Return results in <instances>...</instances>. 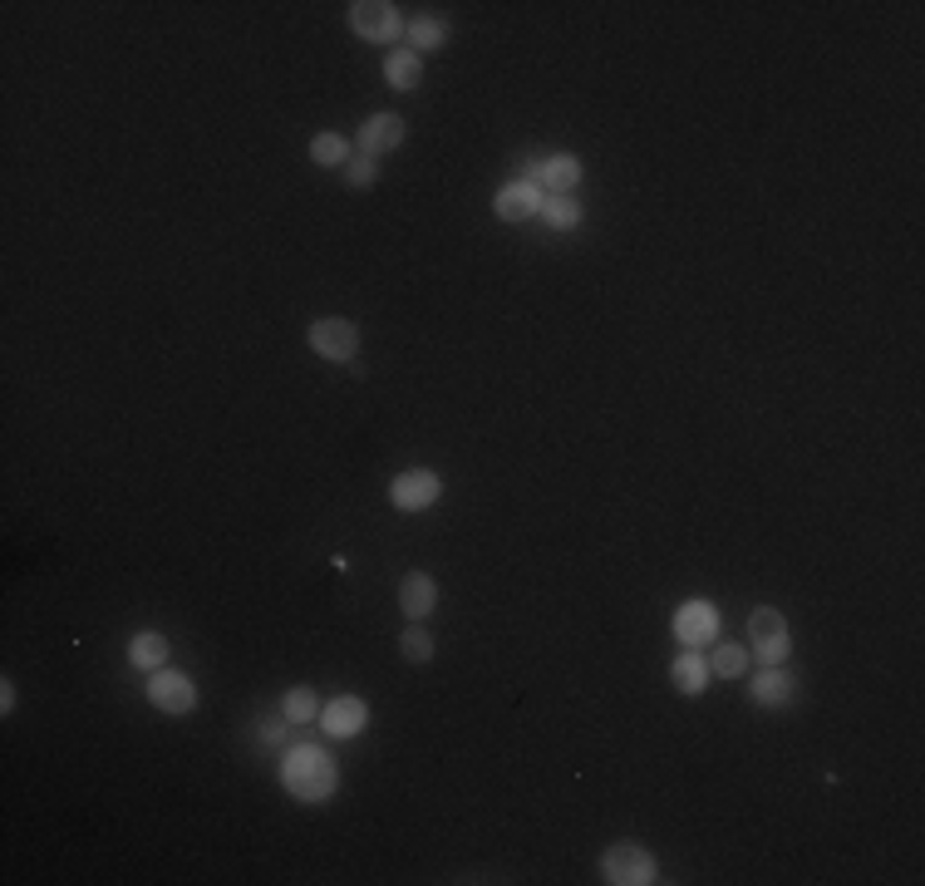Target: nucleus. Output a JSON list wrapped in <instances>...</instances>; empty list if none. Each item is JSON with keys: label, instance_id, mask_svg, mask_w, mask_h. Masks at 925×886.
<instances>
[{"label": "nucleus", "instance_id": "b1692460", "mask_svg": "<svg viewBox=\"0 0 925 886\" xmlns=\"http://www.w3.org/2000/svg\"><path fill=\"white\" fill-rule=\"evenodd\" d=\"M374 178H380V163H374V158L355 153V158L345 163V183H350V188H370Z\"/></svg>", "mask_w": 925, "mask_h": 886}, {"label": "nucleus", "instance_id": "a211bd4d", "mask_svg": "<svg viewBox=\"0 0 925 886\" xmlns=\"http://www.w3.org/2000/svg\"><path fill=\"white\" fill-rule=\"evenodd\" d=\"M419 74H424V60H419L414 50H394V54H384V79H390L394 89H419Z\"/></svg>", "mask_w": 925, "mask_h": 886}, {"label": "nucleus", "instance_id": "0eeeda50", "mask_svg": "<svg viewBox=\"0 0 925 886\" xmlns=\"http://www.w3.org/2000/svg\"><path fill=\"white\" fill-rule=\"evenodd\" d=\"M439 493H443V483L433 469H409L390 483V497H394L399 513H424V507L439 503Z\"/></svg>", "mask_w": 925, "mask_h": 886}, {"label": "nucleus", "instance_id": "39448f33", "mask_svg": "<svg viewBox=\"0 0 925 886\" xmlns=\"http://www.w3.org/2000/svg\"><path fill=\"white\" fill-rule=\"evenodd\" d=\"M311 350L321 360H335V365H350L360 355V331L355 321H340V315H325V321L311 325Z\"/></svg>", "mask_w": 925, "mask_h": 886}, {"label": "nucleus", "instance_id": "423d86ee", "mask_svg": "<svg viewBox=\"0 0 925 886\" xmlns=\"http://www.w3.org/2000/svg\"><path fill=\"white\" fill-rule=\"evenodd\" d=\"M148 704L163 714H192L198 709V685H192L188 675H178V669H153V679H148Z\"/></svg>", "mask_w": 925, "mask_h": 886}, {"label": "nucleus", "instance_id": "f8f14e48", "mask_svg": "<svg viewBox=\"0 0 925 886\" xmlns=\"http://www.w3.org/2000/svg\"><path fill=\"white\" fill-rule=\"evenodd\" d=\"M355 143H360V153H364V158L390 153V148L404 143V119H399V113H370Z\"/></svg>", "mask_w": 925, "mask_h": 886}, {"label": "nucleus", "instance_id": "4468645a", "mask_svg": "<svg viewBox=\"0 0 925 886\" xmlns=\"http://www.w3.org/2000/svg\"><path fill=\"white\" fill-rule=\"evenodd\" d=\"M748 695L758 699V704H768V709H787V704H793V695H797V685H793V675H787L783 665H768L748 685Z\"/></svg>", "mask_w": 925, "mask_h": 886}, {"label": "nucleus", "instance_id": "1a4fd4ad", "mask_svg": "<svg viewBox=\"0 0 925 886\" xmlns=\"http://www.w3.org/2000/svg\"><path fill=\"white\" fill-rule=\"evenodd\" d=\"M718 635V611L710 601H684L675 611V641L684 651H700V645H710Z\"/></svg>", "mask_w": 925, "mask_h": 886}, {"label": "nucleus", "instance_id": "f3484780", "mask_svg": "<svg viewBox=\"0 0 925 886\" xmlns=\"http://www.w3.org/2000/svg\"><path fill=\"white\" fill-rule=\"evenodd\" d=\"M168 655H173V645H168L158 631H139V635L129 641V661L139 665V669H163V665H168Z\"/></svg>", "mask_w": 925, "mask_h": 886}, {"label": "nucleus", "instance_id": "4be33fe9", "mask_svg": "<svg viewBox=\"0 0 925 886\" xmlns=\"http://www.w3.org/2000/svg\"><path fill=\"white\" fill-rule=\"evenodd\" d=\"M281 714H285L291 724H311V719H321V704H315L311 689H285Z\"/></svg>", "mask_w": 925, "mask_h": 886}, {"label": "nucleus", "instance_id": "7ed1b4c3", "mask_svg": "<svg viewBox=\"0 0 925 886\" xmlns=\"http://www.w3.org/2000/svg\"><path fill=\"white\" fill-rule=\"evenodd\" d=\"M350 26H355L360 40H374V44H394L409 30L399 6H390V0H355L350 6Z\"/></svg>", "mask_w": 925, "mask_h": 886}, {"label": "nucleus", "instance_id": "ddd939ff", "mask_svg": "<svg viewBox=\"0 0 925 886\" xmlns=\"http://www.w3.org/2000/svg\"><path fill=\"white\" fill-rule=\"evenodd\" d=\"M399 606H404L409 621H424L433 606H439V582H433L429 572H409L404 582H399Z\"/></svg>", "mask_w": 925, "mask_h": 886}, {"label": "nucleus", "instance_id": "f03ea898", "mask_svg": "<svg viewBox=\"0 0 925 886\" xmlns=\"http://www.w3.org/2000/svg\"><path fill=\"white\" fill-rule=\"evenodd\" d=\"M601 877L611 886H650V882H660V862L650 857L645 847L621 843L601 857Z\"/></svg>", "mask_w": 925, "mask_h": 886}, {"label": "nucleus", "instance_id": "5701e85b", "mask_svg": "<svg viewBox=\"0 0 925 886\" xmlns=\"http://www.w3.org/2000/svg\"><path fill=\"white\" fill-rule=\"evenodd\" d=\"M409 40H414V54L419 50H439L443 40H449V26H443V20H414V26H409Z\"/></svg>", "mask_w": 925, "mask_h": 886}, {"label": "nucleus", "instance_id": "9b49d317", "mask_svg": "<svg viewBox=\"0 0 925 886\" xmlns=\"http://www.w3.org/2000/svg\"><path fill=\"white\" fill-rule=\"evenodd\" d=\"M542 198H546L542 188H536V183H527V178H517V183L497 188V198H493V212H497L502 222H527V218H536V212H542Z\"/></svg>", "mask_w": 925, "mask_h": 886}, {"label": "nucleus", "instance_id": "20e7f679", "mask_svg": "<svg viewBox=\"0 0 925 886\" xmlns=\"http://www.w3.org/2000/svg\"><path fill=\"white\" fill-rule=\"evenodd\" d=\"M748 641H753V655H758L763 665H783L787 651H793V641H787V621L773 606H758L748 616Z\"/></svg>", "mask_w": 925, "mask_h": 886}, {"label": "nucleus", "instance_id": "f257e3e1", "mask_svg": "<svg viewBox=\"0 0 925 886\" xmlns=\"http://www.w3.org/2000/svg\"><path fill=\"white\" fill-rule=\"evenodd\" d=\"M281 783L291 788V798H301V803H325L330 793H335V764H330V754L325 748H315V744H295V748H285V764H281Z\"/></svg>", "mask_w": 925, "mask_h": 886}, {"label": "nucleus", "instance_id": "aec40b11", "mask_svg": "<svg viewBox=\"0 0 925 886\" xmlns=\"http://www.w3.org/2000/svg\"><path fill=\"white\" fill-rule=\"evenodd\" d=\"M311 163L321 168H345L350 163V143L340 133H315L311 139Z\"/></svg>", "mask_w": 925, "mask_h": 886}, {"label": "nucleus", "instance_id": "6e6552de", "mask_svg": "<svg viewBox=\"0 0 925 886\" xmlns=\"http://www.w3.org/2000/svg\"><path fill=\"white\" fill-rule=\"evenodd\" d=\"M527 183H536L542 192H576L581 188V158L576 153H552V158H527Z\"/></svg>", "mask_w": 925, "mask_h": 886}, {"label": "nucleus", "instance_id": "393cba45", "mask_svg": "<svg viewBox=\"0 0 925 886\" xmlns=\"http://www.w3.org/2000/svg\"><path fill=\"white\" fill-rule=\"evenodd\" d=\"M285 724H291L285 714H281V719H271V724H261V738H267V744H285Z\"/></svg>", "mask_w": 925, "mask_h": 886}, {"label": "nucleus", "instance_id": "2eb2a0df", "mask_svg": "<svg viewBox=\"0 0 925 886\" xmlns=\"http://www.w3.org/2000/svg\"><path fill=\"white\" fill-rule=\"evenodd\" d=\"M670 679H675L680 695H704V689H710V679H714V669H710V661H704L700 651H684L680 661L670 665Z\"/></svg>", "mask_w": 925, "mask_h": 886}, {"label": "nucleus", "instance_id": "dca6fc26", "mask_svg": "<svg viewBox=\"0 0 925 886\" xmlns=\"http://www.w3.org/2000/svg\"><path fill=\"white\" fill-rule=\"evenodd\" d=\"M536 218H542L546 226H556V232H576V226H581V202L571 198V192H546Z\"/></svg>", "mask_w": 925, "mask_h": 886}, {"label": "nucleus", "instance_id": "6ab92c4d", "mask_svg": "<svg viewBox=\"0 0 925 886\" xmlns=\"http://www.w3.org/2000/svg\"><path fill=\"white\" fill-rule=\"evenodd\" d=\"M710 669H714L718 679H744V669H748V651H744V645H734V641L714 645V655H710Z\"/></svg>", "mask_w": 925, "mask_h": 886}, {"label": "nucleus", "instance_id": "412c9836", "mask_svg": "<svg viewBox=\"0 0 925 886\" xmlns=\"http://www.w3.org/2000/svg\"><path fill=\"white\" fill-rule=\"evenodd\" d=\"M399 655H404L409 665H429V661H433V635L414 621V626H409L404 635H399Z\"/></svg>", "mask_w": 925, "mask_h": 886}, {"label": "nucleus", "instance_id": "9d476101", "mask_svg": "<svg viewBox=\"0 0 925 886\" xmlns=\"http://www.w3.org/2000/svg\"><path fill=\"white\" fill-rule=\"evenodd\" d=\"M315 724H321L330 738H355V734H364V724H370V704H364L360 695H340V699L325 704Z\"/></svg>", "mask_w": 925, "mask_h": 886}]
</instances>
